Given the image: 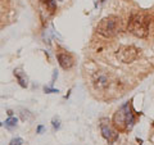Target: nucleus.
Segmentation results:
<instances>
[{
    "label": "nucleus",
    "instance_id": "nucleus-1",
    "mask_svg": "<svg viewBox=\"0 0 154 145\" xmlns=\"http://www.w3.org/2000/svg\"><path fill=\"white\" fill-rule=\"evenodd\" d=\"M113 127L119 132H126L130 131L134 125H135V114L131 108V103L123 104L117 112L114 113L113 119H112Z\"/></svg>",
    "mask_w": 154,
    "mask_h": 145
},
{
    "label": "nucleus",
    "instance_id": "nucleus-2",
    "mask_svg": "<svg viewBox=\"0 0 154 145\" xmlns=\"http://www.w3.org/2000/svg\"><path fill=\"white\" fill-rule=\"evenodd\" d=\"M149 27H150V19L144 13H134L130 17L127 30L134 36L145 39L149 35Z\"/></svg>",
    "mask_w": 154,
    "mask_h": 145
},
{
    "label": "nucleus",
    "instance_id": "nucleus-3",
    "mask_svg": "<svg viewBox=\"0 0 154 145\" xmlns=\"http://www.w3.org/2000/svg\"><path fill=\"white\" fill-rule=\"evenodd\" d=\"M96 32L104 39L114 37L119 32V19L116 16H108L103 18L96 26Z\"/></svg>",
    "mask_w": 154,
    "mask_h": 145
},
{
    "label": "nucleus",
    "instance_id": "nucleus-4",
    "mask_svg": "<svg viewBox=\"0 0 154 145\" xmlns=\"http://www.w3.org/2000/svg\"><path fill=\"white\" fill-rule=\"evenodd\" d=\"M139 51L140 50L132 45H123V46H119L118 50L116 51V58H117L118 62H121V63L128 64L137 59Z\"/></svg>",
    "mask_w": 154,
    "mask_h": 145
},
{
    "label": "nucleus",
    "instance_id": "nucleus-5",
    "mask_svg": "<svg viewBox=\"0 0 154 145\" xmlns=\"http://www.w3.org/2000/svg\"><path fill=\"white\" fill-rule=\"evenodd\" d=\"M100 131H102L103 137L107 140L109 144H113L114 141H117L118 132L113 128V126L109 122V119L103 118L102 121H100Z\"/></svg>",
    "mask_w": 154,
    "mask_h": 145
},
{
    "label": "nucleus",
    "instance_id": "nucleus-6",
    "mask_svg": "<svg viewBox=\"0 0 154 145\" xmlns=\"http://www.w3.org/2000/svg\"><path fill=\"white\" fill-rule=\"evenodd\" d=\"M93 85H94V88L96 90H99V91H103L105 89H108L109 85H110L109 75L104 73V72H102V71L96 72V73H94V76H93Z\"/></svg>",
    "mask_w": 154,
    "mask_h": 145
},
{
    "label": "nucleus",
    "instance_id": "nucleus-7",
    "mask_svg": "<svg viewBox=\"0 0 154 145\" xmlns=\"http://www.w3.org/2000/svg\"><path fill=\"white\" fill-rule=\"evenodd\" d=\"M58 63H59V66L62 67L63 69H71L72 67H73L75 64V59H73V57H72L69 53H67V51H63V53H58Z\"/></svg>",
    "mask_w": 154,
    "mask_h": 145
},
{
    "label": "nucleus",
    "instance_id": "nucleus-8",
    "mask_svg": "<svg viewBox=\"0 0 154 145\" xmlns=\"http://www.w3.org/2000/svg\"><path fill=\"white\" fill-rule=\"evenodd\" d=\"M13 73H14V77L17 79L19 86L23 88V89H26L27 86H28V79H27L26 73L23 72V69L22 68H16V69L13 71Z\"/></svg>",
    "mask_w": 154,
    "mask_h": 145
},
{
    "label": "nucleus",
    "instance_id": "nucleus-9",
    "mask_svg": "<svg viewBox=\"0 0 154 145\" xmlns=\"http://www.w3.org/2000/svg\"><path fill=\"white\" fill-rule=\"evenodd\" d=\"M40 2L44 4V5L46 7V9L49 11L51 14L55 12V9H57V4H55V2L54 0H40Z\"/></svg>",
    "mask_w": 154,
    "mask_h": 145
},
{
    "label": "nucleus",
    "instance_id": "nucleus-10",
    "mask_svg": "<svg viewBox=\"0 0 154 145\" xmlns=\"http://www.w3.org/2000/svg\"><path fill=\"white\" fill-rule=\"evenodd\" d=\"M17 122H18V119L16 117H9L7 121H5V127L7 128H13V127H16L17 126Z\"/></svg>",
    "mask_w": 154,
    "mask_h": 145
},
{
    "label": "nucleus",
    "instance_id": "nucleus-11",
    "mask_svg": "<svg viewBox=\"0 0 154 145\" xmlns=\"http://www.w3.org/2000/svg\"><path fill=\"white\" fill-rule=\"evenodd\" d=\"M23 144V139L21 137H16V139H12L9 145H22Z\"/></svg>",
    "mask_w": 154,
    "mask_h": 145
},
{
    "label": "nucleus",
    "instance_id": "nucleus-12",
    "mask_svg": "<svg viewBox=\"0 0 154 145\" xmlns=\"http://www.w3.org/2000/svg\"><path fill=\"white\" fill-rule=\"evenodd\" d=\"M21 118L23 119V121H26V119H28V118H30L31 117V114H30V112H28V110H25V109H22L21 110Z\"/></svg>",
    "mask_w": 154,
    "mask_h": 145
},
{
    "label": "nucleus",
    "instance_id": "nucleus-13",
    "mask_svg": "<svg viewBox=\"0 0 154 145\" xmlns=\"http://www.w3.org/2000/svg\"><path fill=\"white\" fill-rule=\"evenodd\" d=\"M53 127H54L55 130H59V127H60V121H59V118H58V117L53 118Z\"/></svg>",
    "mask_w": 154,
    "mask_h": 145
},
{
    "label": "nucleus",
    "instance_id": "nucleus-14",
    "mask_svg": "<svg viewBox=\"0 0 154 145\" xmlns=\"http://www.w3.org/2000/svg\"><path fill=\"white\" fill-rule=\"evenodd\" d=\"M44 91L45 93H48V94H53V93H59L57 89H53V88H48V86H45L44 88Z\"/></svg>",
    "mask_w": 154,
    "mask_h": 145
},
{
    "label": "nucleus",
    "instance_id": "nucleus-15",
    "mask_svg": "<svg viewBox=\"0 0 154 145\" xmlns=\"http://www.w3.org/2000/svg\"><path fill=\"white\" fill-rule=\"evenodd\" d=\"M42 130H44V126H41V125H40V126L37 127V134H41V132H42Z\"/></svg>",
    "mask_w": 154,
    "mask_h": 145
},
{
    "label": "nucleus",
    "instance_id": "nucleus-16",
    "mask_svg": "<svg viewBox=\"0 0 154 145\" xmlns=\"http://www.w3.org/2000/svg\"><path fill=\"white\" fill-rule=\"evenodd\" d=\"M153 127H154V122H153Z\"/></svg>",
    "mask_w": 154,
    "mask_h": 145
},
{
    "label": "nucleus",
    "instance_id": "nucleus-17",
    "mask_svg": "<svg viewBox=\"0 0 154 145\" xmlns=\"http://www.w3.org/2000/svg\"><path fill=\"white\" fill-rule=\"evenodd\" d=\"M0 126H2V123H0Z\"/></svg>",
    "mask_w": 154,
    "mask_h": 145
}]
</instances>
